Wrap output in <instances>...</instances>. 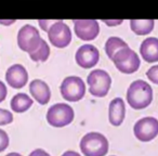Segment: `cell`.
Returning <instances> with one entry per match:
<instances>
[{"label":"cell","mask_w":158,"mask_h":156,"mask_svg":"<svg viewBox=\"0 0 158 156\" xmlns=\"http://www.w3.org/2000/svg\"><path fill=\"white\" fill-rule=\"evenodd\" d=\"M155 22L154 20H131L130 21V28L134 34L139 36L147 35L154 28Z\"/></svg>","instance_id":"obj_17"},{"label":"cell","mask_w":158,"mask_h":156,"mask_svg":"<svg viewBox=\"0 0 158 156\" xmlns=\"http://www.w3.org/2000/svg\"><path fill=\"white\" fill-rule=\"evenodd\" d=\"M146 76L152 82L158 85V65L152 66L146 72Z\"/></svg>","instance_id":"obj_21"},{"label":"cell","mask_w":158,"mask_h":156,"mask_svg":"<svg viewBox=\"0 0 158 156\" xmlns=\"http://www.w3.org/2000/svg\"><path fill=\"white\" fill-rule=\"evenodd\" d=\"M29 92L34 99L41 105H44L50 101L51 90L47 82L41 79H35L29 84Z\"/></svg>","instance_id":"obj_13"},{"label":"cell","mask_w":158,"mask_h":156,"mask_svg":"<svg viewBox=\"0 0 158 156\" xmlns=\"http://www.w3.org/2000/svg\"><path fill=\"white\" fill-rule=\"evenodd\" d=\"M128 47V44L119 37H110L105 44V52L110 59H113L117 51Z\"/></svg>","instance_id":"obj_18"},{"label":"cell","mask_w":158,"mask_h":156,"mask_svg":"<svg viewBox=\"0 0 158 156\" xmlns=\"http://www.w3.org/2000/svg\"><path fill=\"white\" fill-rule=\"evenodd\" d=\"M80 150L85 156H105L108 152V141L100 132H88L80 141Z\"/></svg>","instance_id":"obj_2"},{"label":"cell","mask_w":158,"mask_h":156,"mask_svg":"<svg viewBox=\"0 0 158 156\" xmlns=\"http://www.w3.org/2000/svg\"><path fill=\"white\" fill-rule=\"evenodd\" d=\"M75 59L80 67L91 68L99 62L100 52L92 44H84L77 50Z\"/></svg>","instance_id":"obj_10"},{"label":"cell","mask_w":158,"mask_h":156,"mask_svg":"<svg viewBox=\"0 0 158 156\" xmlns=\"http://www.w3.org/2000/svg\"><path fill=\"white\" fill-rule=\"evenodd\" d=\"M6 156H22V155H21V154H19V153H15V152H13V153L7 154Z\"/></svg>","instance_id":"obj_27"},{"label":"cell","mask_w":158,"mask_h":156,"mask_svg":"<svg viewBox=\"0 0 158 156\" xmlns=\"http://www.w3.org/2000/svg\"><path fill=\"white\" fill-rule=\"evenodd\" d=\"M140 53L143 60L148 63L158 61V38L148 37L141 44Z\"/></svg>","instance_id":"obj_15"},{"label":"cell","mask_w":158,"mask_h":156,"mask_svg":"<svg viewBox=\"0 0 158 156\" xmlns=\"http://www.w3.org/2000/svg\"><path fill=\"white\" fill-rule=\"evenodd\" d=\"M75 33L81 40H93L100 33L99 23L95 20H75Z\"/></svg>","instance_id":"obj_11"},{"label":"cell","mask_w":158,"mask_h":156,"mask_svg":"<svg viewBox=\"0 0 158 156\" xmlns=\"http://www.w3.org/2000/svg\"><path fill=\"white\" fill-rule=\"evenodd\" d=\"M126 105L121 98H115L112 100L108 108V119L113 126H120L125 119Z\"/></svg>","instance_id":"obj_14"},{"label":"cell","mask_w":158,"mask_h":156,"mask_svg":"<svg viewBox=\"0 0 158 156\" xmlns=\"http://www.w3.org/2000/svg\"><path fill=\"white\" fill-rule=\"evenodd\" d=\"M13 121V114L5 108H0V126L8 125Z\"/></svg>","instance_id":"obj_20"},{"label":"cell","mask_w":158,"mask_h":156,"mask_svg":"<svg viewBox=\"0 0 158 156\" xmlns=\"http://www.w3.org/2000/svg\"><path fill=\"white\" fill-rule=\"evenodd\" d=\"M7 87H6V85L3 84L1 80H0V102H2L3 100L6 99V97H7Z\"/></svg>","instance_id":"obj_23"},{"label":"cell","mask_w":158,"mask_h":156,"mask_svg":"<svg viewBox=\"0 0 158 156\" xmlns=\"http://www.w3.org/2000/svg\"><path fill=\"white\" fill-rule=\"evenodd\" d=\"M55 21H39V24H40V27L44 29V32H48L49 27L52 25V23H54Z\"/></svg>","instance_id":"obj_25"},{"label":"cell","mask_w":158,"mask_h":156,"mask_svg":"<svg viewBox=\"0 0 158 156\" xmlns=\"http://www.w3.org/2000/svg\"><path fill=\"white\" fill-rule=\"evenodd\" d=\"M6 80L12 88H23L28 80V73L23 65L14 64L8 68L7 73H6Z\"/></svg>","instance_id":"obj_12"},{"label":"cell","mask_w":158,"mask_h":156,"mask_svg":"<svg viewBox=\"0 0 158 156\" xmlns=\"http://www.w3.org/2000/svg\"><path fill=\"white\" fill-rule=\"evenodd\" d=\"M112 60L116 65V67L121 73H125V74L135 73L140 68L141 65L139 55L129 47H126V48H123L119 51H117Z\"/></svg>","instance_id":"obj_5"},{"label":"cell","mask_w":158,"mask_h":156,"mask_svg":"<svg viewBox=\"0 0 158 156\" xmlns=\"http://www.w3.org/2000/svg\"><path fill=\"white\" fill-rule=\"evenodd\" d=\"M133 132L136 139L142 142H148L158 134V120L155 117H143L135 123Z\"/></svg>","instance_id":"obj_9"},{"label":"cell","mask_w":158,"mask_h":156,"mask_svg":"<svg viewBox=\"0 0 158 156\" xmlns=\"http://www.w3.org/2000/svg\"><path fill=\"white\" fill-rule=\"evenodd\" d=\"M11 108L15 113H24L33 105V100L26 93H18L11 100Z\"/></svg>","instance_id":"obj_16"},{"label":"cell","mask_w":158,"mask_h":156,"mask_svg":"<svg viewBox=\"0 0 158 156\" xmlns=\"http://www.w3.org/2000/svg\"><path fill=\"white\" fill-rule=\"evenodd\" d=\"M47 33L50 42L56 48H65L72 41L70 28L63 21H55L49 27Z\"/></svg>","instance_id":"obj_8"},{"label":"cell","mask_w":158,"mask_h":156,"mask_svg":"<svg viewBox=\"0 0 158 156\" xmlns=\"http://www.w3.org/2000/svg\"><path fill=\"white\" fill-rule=\"evenodd\" d=\"M75 113L70 105L56 103L50 106L47 112V121L53 127H65L74 120Z\"/></svg>","instance_id":"obj_3"},{"label":"cell","mask_w":158,"mask_h":156,"mask_svg":"<svg viewBox=\"0 0 158 156\" xmlns=\"http://www.w3.org/2000/svg\"><path fill=\"white\" fill-rule=\"evenodd\" d=\"M42 38L36 27L27 24L24 25L18 33V44L21 50L28 52L29 54L35 52L40 46Z\"/></svg>","instance_id":"obj_7"},{"label":"cell","mask_w":158,"mask_h":156,"mask_svg":"<svg viewBox=\"0 0 158 156\" xmlns=\"http://www.w3.org/2000/svg\"><path fill=\"white\" fill-rule=\"evenodd\" d=\"M49 55H50V47H49V44H47L44 39H42L41 42H40L39 48H38L35 52L31 53L29 57H31V59L33 60V61L44 62V61L48 60Z\"/></svg>","instance_id":"obj_19"},{"label":"cell","mask_w":158,"mask_h":156,"mask_svg":"<svg viewBox=\"0 0 158 156\" xmlns=\"http://www.w3.org/2000/svg\"><path fill=\"white\" fill-rule=\"evenodd\" d=\"M127 101L134 110L147 108L153 101V89L144 80H135L128 88Z\"/></svg>","instance_id":"obj_1"},{"label":"cell","mask_w":158,"mask_h":156,"mask_svg":"<svg viewBox=\"0 0 158 156\" xmlns=\"http://www.w3.org/2000/svg\"><path fill=\"white\" fill-rule=\"evenodd\" d=\"M28 156H50V154L47 153V152L42 149H36V150H34Z\"/></svg>","instance_id":"obj_24"},{"label":"cell","mask_w":158,"mask_h":156,"mask_svg":"<svg viewBox=\"0 0 158 156\" xmlns=\"http://www.w3.org/2000/svg\"><path fill=\"white\" fill-rule=\"evenodd\" d=\"M9 146V136L5 130L0 129V152H3Z\"/></svg>","instance_id":"obj_22"},{"label":"cell","mask_w":158,"mask_h":156,"mask_svg":"<svg viewBox=\"0 0 158 156\" xmlns=\"http://www.w3.org/2000/svg\"><path fill=\"white\" fill-rule=\"evenodd\" d=\"M62 156H80V155H79V153H77L75 151H66L65 153H63Z\"/></svg>","instance_id":"obj_26"},{"label":"cell","mask_w":158,"mask_h":156,"mask_svg":"<svg viewBox=\"0 0 158 156\" xmlns=\"http://www.w3.org/2000/svg\"><path fill=\"white\" fill-rule=\"evenodd\" d=\"M62 97L70 102H77L84 98L86 93V86L80 77L69 76L62 82L60 87Z\"/></svg>","instance_id":"obj_6"},{"label":"cell","mask_w":158,"mask_h":156,"mask_svg":"<svg viewBox=\"0 0 158 156\" xmlns=\"http://www.w3.org/2000/svg\"><path fill=\"white\" fill-rule=\"evenodd\" d=\"M87 82L89 85V91L91 95L97 98H103L110 91L112 78L105 70H93L88 75Z\"/></svg>","instance_id":"obj_4"}]
</instances>
